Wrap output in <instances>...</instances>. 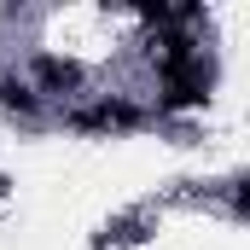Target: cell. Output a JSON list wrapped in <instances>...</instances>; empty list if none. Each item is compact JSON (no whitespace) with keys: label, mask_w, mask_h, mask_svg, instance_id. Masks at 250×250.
Listing matches in <instances>:
<instances>
[{"label":"cell","mask_w":250,"mask_h":250,"mask_svg":"<svg viewBox=\"0 0 250 250\" xmlns=\"http://www.w3.org/2000/svg\"><path fill=\"white\" fill-rule=\"evenodd\" d=\"M41 111V87L23 76H0V117H35Z\"/></svg>","instance_id":"3957f363"},{"label":"cell","mask_w":250,"mask_h":250,"mask_svg":"<svg viewBox=\"0 0 250 250\" xmlns=\"http://www.w3.org/2000/svg\"><path fill=\"white\" fill-rule=\"evenodd\" d=\"M76 82H82V64L59 59V53H35V87L41 93H70Z\"/></svg>","instance_id":"7a4b0ae2"},{"label":"cell","mask_w":250,"mask_h":250,"mask_svg":"<svg viewBox=\"0 0 250 250\" xmlns=\"http://www.w3.org/2000/svg\"><path fill=\"white\" fill-rule=\"evenodd\" d=\"M64 123L76 128V134H111V128H140L146 123V111L134 105V99H93V105H82V111H70Z\"/></svg>","instance_id":"6da1fadb"},{"label":"cell","mask_w":250,"mask_h":250,"mask_svg":"<svg viewBox=\"0 0 250 250\" xmlns=\"http://www.w3.org/2000/svg\"><path fill=\"white\" fill-rule=\"evenodd\" d=\"M233 215H239V221H250V175L233 187Z\"/></svg>","instance_id":"277c9868"}]
</instances>
